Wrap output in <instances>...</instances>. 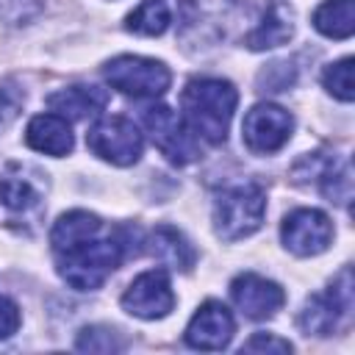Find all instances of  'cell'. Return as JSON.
Returning a JSON list of instances; mask_svg holds the SVG:
<instances>
[{
	"label": "cell",
	"instance_id": "44dd1931",
	"mask_svg": "<svg viewBox=\"0 0 355 355\" xmlns=\"http://www.w3.org/2000/svg\"><path fill=\"white\" fill-rule=\"evenodd\" d=\"M316 180L322 183V194L330 202L347 205L352 200V169L349 161H336V158H324Z\"/></svg>",
	"mask_w": 355,
	"mask_h": 355
},
{
	"label": "cell",
	"instance_id": "cb8c5ba5",
	"mask_svg": "<svg viewBox=\"0 0 355 355\" xmlns=\"http://www.w3.org/2000/svg\"><path fill=\"white\" fill-rule=\"evenodd\" d=\"M25 103V94L17 83H0V133L11 128V122L19 116Z\"/></svg>",
	"mask_w": 355,
	"mask_h": 355
},
{
	"label": "cell",
	"instance_id": "7a4b0ae2",
	"mask_svg": "<svg viewBox=\"0 0 355 355\" xmlns=\"http://www.w3.org/2000/svg\"><path fill=\"white\" fill-rule=\"evenodd\" d=\"M58 275L67 280V286L78 291H94L100 288L111 272L125 258V241L122 239H86L78 247L58 252Z\"/></svg>",
	"mask_w": 355,
	"mask_h": 355
},
{
	"label": "cell",
	"instance_id": "ffe728a7",
	"mask_svg": "<svg viewBox=\"0 0 355 355\" xmlns=\"http://www.w3.org/2000/svg\"><path fill=\"white\" fill-rule=\"evenodd\" d=\"M169 6L166 0H141L125 19V28L139 36H161L169 28Z\"/></svg>",
	"mask_w": 355,
	"mask_h": 355
},
{
	"label": "cell",
	"instance_id": "5bb4252c",
	"mask_svg": "<svg viewBox=\"0 0 355 355\" xmlns=\"http://www.w3.org/2000/svg\"><path fill=\"white\" fill-rule=\"evenodd\" d=\"M294 36V8L283 0H272L261 17V22L247 33L250 50H269L280 47Z\"/></svg>",
	"mask_w": 355,
	"mask_h": 355
},
{
	"label": "cell",
	"instance_id": "e0dca14e",
	"mask_svg": "<svg viewBox=\"0 0 355 355\" xmlns=\"http://www.w3.org/2000/svg\"><path fill=\"white\" fill-rule=\"evenodd\" d=\"M47 105L53 114H61L64 119H89L108 105V92L100 86H67L50 94Z\"/></svg>",
	"mask_w": 355,
	"mask_h": 355
},
{
	"label": "cell",
	"instance_id": "8992f818",
	"mask_svg": "<svg viewBox=\"0 0 355 355\" xmlns=\"http://www.w3.org/2000/svg\"><path fill=\"white\" fill-rule=\"evenodd\" d=\"M86 144L97 158L114 166H130L141 158L144 136L128 116H103L89 128Z\"/></svg>",
	"mask_w": 355,
	"mask_h": 355
},
{
	"label": "cell",
	"instance_id": "277c9868",
	"mask_svg": "<svg viewBox=\"0 0 355 355\" xmlns=\"http://www.w3.org/2000/svg\"><path fill=\"white\" fill-rule=\"evenodd\" d=\"M111 89L133 97V100H155L169 89V69L166 64L144 55H116L103 69Z\"/></svg>",
	"mask_w": 355,
	"mask_h": 355
},
{
	"label": "cell",
	"instance_id": "603a6c76",
	"mask_svg": "<svg viewBox=\"0 0 355 355\" xmlns=\"http://www.w3.org/2000/svg\"><path fill=\"white\" fill-rule=\"evenodd\" d=\"M322 83L341 103H352V97H355V89H352V58L347 55L341 61L327 64L324 72H322Z\"/></svg>",
	"mask_w": 355,
	"mask_h": 355
},
{
	"label": "cell",
	"instance_id": "9a60e30c",
	"mask_svg": "<svg viewBox=\"0 0 355 355\" xmlns=\"http://www.w3.org/2000/svg\"><path fill=\"white\" fill-rule=\"evenodd\" d=\"M147 250L161 266L175 269V272H189L197 261L191 241L172 225H158L147 239Z\"/></svg>",
	"mask_w": 355,
	"mask_h": 355
},
{
	"label": "cell",
	"instance_id": "ac0fdd59",
	"mask_svg": "<svg viewBox=\"0 0 355 355\" xmlns=\"http://www.w3.org/2000/svg\"><path fill=\"white\" fill-rule=\"evenodd\" d=\"M103 230V222L100 216L89 214V211H69V214H61L58 222L53 225L50 230V244H53V252H67L72 247H78L80 241L86 239H94L100 236Z\"/></svg>",
	"mask_w": 355,
	"mask_h": 355
},
{
	"label": "cell",
	"instance_id": "5b68a950",
	"mask_svg": "<svg viewBox=\"0 0 355 355\" xmlns=\"http://www.w3.org/2000/svg\"><path fill=\"white\" fill-rule=\"evenodd\" d=\"M352 313V272L349 266H344L333 283L319 291L311 294L300 311V327L305 336H330L344 319H349Z\"/></svg>",
	"mask_w": 355,
	"mask_h": 355
},
{
	"label": "cell",
	"instance_id": "7c38bea8",
	"mask_svg": "<svg viewBox=\"0 0 355 355\" xmlns=\"http://www.w3.org/2000/svg\"><path fill=\"white\" fill-rule=\"evenodd\" d=\"M230 297L236 302V308L247 316V319H255V322H263V319H272L283 302H286V294L283 288L275 283V280H266L255 272H244L239 275L233 283H230Z\"/></svg>",
	"mask_w": 355,
	"mask_h": 355
},
{
	"label": "cell",
	"instance_id": "2e32d148",
	"mask_svg": "<svg viewBox=\"0 0 355 355\" xmlns=\"http://www.w3.org/2000/svg\"><path fill=\"white\" fill-rule=\"evenodd\" d=\"M25 141L36 153L61 158V155H67L72 150V130H69V122L61 114L50 111V114H39V116H33L28 122Z\"/></svg>",
	"mask_w": 355,
	"mask_h": 355
},
{
	"label": "cell",
	"instance_id": "8fae6325",
	"mask_svg": "<svg viewBox=\"0 0 355 355\" xmlns=\"http://www.w3.org/2000/svg\"><path fill=\"white\" fill-rule=\"evenodd\" d=\"M233 333H236V319L227 311V305H222L219 300H208L197 308V313L186 324L183 338L194 349L214 352V349H225Z\"/></svg>",
	"mask_w": 355,
	"mask_h": 355
},
{
	"label": "cell",
	"instance_id": "d4e9b609",
	"mask_svg": "<svg viewBox=\"0 0 355 355\" xmlns=\"http://www.w3.org/2000/svg\"><path fill=\"white\" fill-rule=\"evenodd\" d=\"M241 352H291V344L272 333H255L250 341H244Z\"/></svg>",
	"mask_w": 355,
	"mask_h": 355
},
{
	"label": "cell",
	"instance_id": "4fadbf2b",
	"mask_svg": "<svg viewBox=\"0 0 355 355\" xmlns=\"http://www.w3.org/2000/svg\"><path fill=\"white\" fill-rule=\"evenodd\" d=\"M42 183L22 166V164H8L6 172L0 175V202L11 214H33L42 208Z\"/></svg>",
	"mask_w": 355,
	"mask_h": 355
},
{
	"label": "cell",
	"instance_id": "7402d4cb",
	"mask_svg": "<svg viewBox=\"0 0 355 355\" xmlns=\"http://www.w3.org/2000/svg\"><path fill=\"white\" fill-rule=\"evenodd\" d=\"M75 347L80 352H122L125 341H122V336L116 330L103 327V324H92V327H83L78 333Z\"/></svg>",
	"mask_w": 355,
	"mask_h": 355
},
{
	"label": "cell",
	"instance_id": "ba28073f",
	"mask_svg": "<svg viewBox=\"0 0 355 355\" xmlns=\"http://www.w3.org/2000/svg\"><path fill=\"white\" fill-rule=\"evenodd\" d=\"M144 128L153 144L178 166L191 164L197 158V141L183 116H178L169 105H153L144 111Z\"/></svg>",
	"mask_w": 355,
	"mask_h": 355
},
{
	"label": "cell",
	"instance_id": "3957f363",
	"mask_svg": "<svg viewBox=\"0 0 355 355\" xmlns=\"http://www.w3.org/2000/svg\"><path fill=\"white\" fill-rule=\"evenodd\" d=\"M266 214V194L258 183L244 180L227 186L214 202V230L225 241H239L252 236Z\"/></svg>",
	"mask_w": 355,
	"mask_h": 355
},
{
	"label": "cell",
	"instance_id": "6da1fadb",
	"mask_svg": "<svg viewBox=\"0 0 355 355\" xmlns=\"http://www.w3.org/2000/svg\"><path fill=\"white\" fill-rule=\"evenodd\" d=\"M180 105L183 122L194 136L208 144H222L239 105V92L225 78H194L186 83Z\"/></svg>",
	"mask_w": 355,
	"mask_h": 355
},
{
	"label": "cell",
	"instance_id": "d6986e66",
	"mask_svg": "<svg viewBox=\"0 0 355 355\" xmlns=\"http://www.w3.org/2000/svg\"><path fill=\"white\" fill-rule=\"evenodd\" d=\"M313 28L327 39H349L355 33V3L324 0L313 11Z\"/></svg>",
	"mask_w": 355,
	"mask_h": 355
},
{
	"label": "cell",
	"instance_id": "52a82bcc",
	"mask_svg": "<svg viewBox=\"0 0 355 355\" xmlns=\"http://www.w3.org/2000/svg\"><path fill=\"white\" fill-rule=\"evenodd\" d=\"M294 130V116L275 103H258L247 111L244 125H241V136L250 153L255 155H269L277 153Z\"/></svg>",
	"mask_w": 355,
	"mask_h": 355
},
{
	"label": "cell",
	"instance_id": "9c48e42d",
	"mask_svg": "<svg viewBox=\"0 0 355 355\" xmlns=\"http://www.w3.org/2000/svg\"><path fill=\"white\" fill-rule=\"evenodd\" d=\"M280 239H283L286 250L294 252V255H300V258L319 255L333 241V222H330V216L324 211L297 208V211H291L283 219Z\"/></svg>",
	"mask_w": 355,
	"mask_h": 355
},
{
	"label": "cell",
	"instance_id": "30bf717a",
	"mask_svg": "<svg viewBox=\"0 0 355 355\" xmlns=\"http://www.w3.org/2000/svg\"><path fill=\"white\" fill-rule=\"evenodd\" d=\"M122 308L139 319H164L175 308V294L166 269L141 272L122 294Z\"/></svg>",
	"mask_w": 355,
	"mask_h": 355
},
{
	"label": "cell",
	"instance_id": "484cf974",
	"mask_svg": "<svg viewBox=\"0 0 355 355\" xmlns=\"http://www.w3.org/2000/svg\"><path fill=\"white\" fill-rule=\"evenodd\" d=\"M19 327V308L8 297H0V341L14 336Z\"/></svg>",
	"mask_w": 355,
	"mask_h": 355
}]
</instances>
